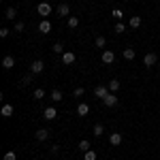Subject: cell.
Masks as SVG:
<instances>
[{
	"label": "cell",
	"instance_id": "1",
	"mask_svg": "<svg viewBox=\"0 0 160 160\" xmlns=\"http://www.w3.org/2000/svg\"><path fill=\"white\" fill-rule=\"evenodd\" d=\"M51 11H53V9H51L49 2H38V4H37V13L41 15V17H45V19L51 15Z\"/></svg>",
	"mask_w": 160,
	"mask_h": 160
},
{
	"label": "cell",
	"instance_id": "2",
	"mask_svg": "<svg viewBox=\"0 0 160 160\" xmlns=\"http://www.w3.org/2000/svg\"><path fill=\"white\" fill-rule=\"evenodd\" d=\"M43 71H45V62L43 60H34L32 64H30V73L32 75H41Z\"/></svg>",
	"mask_w": 160,
	"mask_h": 160
},
{
	"label": "cell",
	"instance_id": "3",
	"mask_svg": "<svg viewBox=\"0 0 160 160\" xmlns=\"http://www.w3.org/2000/svg\"><path fill=\"white\" fill-rule=\"evenodd\" d=\"M160 58L158 56H156V53H145V58H143V64H145V66H156V62H158Z\"/></svg>",
	"mask_w": 160,
	"mask_h": 160
},
{
	"label": "cell",
	"instance_id": "4",
	"mask_svg": "<svg viewBox=\"0 0 160 160\" xmlns=\"http://www.w3.org/2000/svg\"><path fill=\"white\" fill-rule=\"evenodd\" d=\"M100 60H102V64H113V62H115V53H113L111 49H105Z\"/></svg>",
	"mask_w": 160,
	"mask_h": 160
},
{
	"label": "cell",
	"instance_id": "5",
	"mask_svg": "<svg viewBox=\"0 0 160 160\" xmlns=\"http://www.w3.org/2000/svg\"><path fill=\"white\" fill-rule=\"evenodd\" d=\"M75 60H77V56H75L73 51H64V53H62V64L68 66V64H75Z\"/></svg>",
	"mask_w": 160,
	"mask_h": 160
},
{
	"label": "cell",
	"instance_id": "6",
	"mask_svg": "<svg viewBox=\"0 0 160 160\" xmlns=\"http://www.w3.org/2000/svg\"><path fill=\"white\" fill-rule=\"evenodd\" d=\"M102 102H105V107H115V105H118V96H115L113 92H109V94L102 98Z\"/></svg>",
	"mask_w": 160,
	"mask_h": 160
},
{
	"label": "cell",
	"instance_id": "7",
	"mask_svg": "<svg viewBox=\"0 0 160 160\" xmlns=\"http://www.w3.org/2000/svg\"><path fill=\"white\" fill-rule=\"evenodd\" d=\"M38 32H41V34H49L51 32V22L49 19H43V22L38 24Z\"/></svg>",
	"mask_w": 160,
	"mask_h": 160
},
{
	"label": "cell",
	"instance_id": "8",
	"mask_svg": "<svg viewBox=\"0 0 160 160\" xmlns=\"http://www.w3.org/2000/svg\"><path fill=\"white\" fill-rule=\"evenodd\" d=\"M13 66H15V58H13V56H4V58H2V68H4V71H11Z\"/></svg>",
	"mask_w": 160,
	"mask_h": 160
},
{
	"label": "cell",
	"instance_id": "9",
	"mask_svg": "<svg viewBox=\"0 0 160 160\" xmlns=\"http://www.w3.org/2000/svg\"><path fill=\"white\" fill-rule=\"evenodd\" d=\"M34 137H37V141H47L51 137V132L49 130H45V128H38L37 132H34Z\"/></svg>",
	"mask_w": 160,
	"mask_h": 160
},
{
	"label": "cell",
	"instance_id": "10",
	"mask_svg": "<svg viewBox=\"0 0 160 160\" xmlns=\"http://www.w3.org/2000/svg\"><path fill=\"white\" fill-rule=\"evenodd\" d=\"M94 94H96V98H105V96L109 94V88L107 86H96L94 88Z\"/></svg>",
	"mask_w": 160,
	"mask_h": 160
},
{
	"label": "cell",
	"instance_id": "11",
	"mask_svg": "<svg viewBox=\"0 0 160 160\" xmlns=\"http://www.w3.org/2000/svg\"><path fill=\"white\" fill-rule=\"evenodd\" d=\"M43 118H45V120H56V118H58V111H56V107H47V109L43 111Z\"/></svg>",
	"mask_w": 160,
	"mask_h": 160
},
{
	"label": "cell",
	"instance_id": "12",
	"mask_svg": "<svg viewBox=\"0 0 160 160\" xmlns=\"http://www.w3.org/2000/svg\"><path fill=\"white\" fill-rule=\"evenodd\" d=\"M88 113H90V105H88V102H79V105H77V115L86 118Z\"/></svg>",
	"mask_w": 160,
	"mask_h": 160
},
{
	"label": "cell",
	"instance_id": "13",
	"mask_svg": "<svg viewBox=\"0 0 160 160\" xmlns=\"http://www.w3.org/2000/svg\"><path fill=\"white\" fill-rule=\"evenodd\" d=\"M109 143L113 145V148L122 145V135H120V132H111V137H109Z\"/></svg>",
	"mask_w": 160,
	"mask_h": 160
},
{
	"label": "cell",
	"instance_id": "14",
	"mask_svg": "<svg viewBox=\"0 0 160 160\" xmlns=\"http://www.w3.org/2000/svg\"><path fill=\"white\" fill-rule=\"evenodd\" d=\"M56 13H58V15H60V17H66V15H68V13H71V7H68V4H66V2H62L60 7H58V9H56Z\"/></svg>",
	"mask_w": 160,
	"mask_h": 160
},
{
	"label": "cell",
	"instance_id": "15",
	"mask_svg": "<svg viewBox=\"0 0 160 160\" xmlns=\"http://www.w3.org/2000/svg\"><path fill=\"white\" fill-rule=\"evenodd\" d=\"M0 115H2V118H11V115H13V105H2Z\"/></svg>",
	"mask_w": 160,
	"mask_h": 160
},
{
	"label": "cell",
	"instance_id": "16",
	"mask_svg": "<svg viewBox=\"0 0 160 160\" xmlns=\"http://www.w3.org/2000/svg\"><path fill=\"white\" fill-rule=\"evenodd\" d=\"M128 26H130L132 30H135V28H139V26H141V17H139V15H132V17L128 19Z\"/></svg>",
	"mask_w": 160,
	"mask_h": 160
},
{
	"label": "cell",
	"instance_id": "17",
	"mask_svg": "<svg viewBox=\"0 0 160 160\" xmlns=\"http://www.w3.org/2000/svg\"><path fill=\"white\" fill-rule=\"evenodd\" d=\"M4 17H7V19H15V17H17V9H15V7H9V9L4 11Z\"/></svg>",
	"mask_w": 160,
	"mask_h": 160
},
{
	"label": "cell",
	"instance_id": "18",
	"mask_svg": "<svg viewBox=\"0 0 160 160\" xmlns=\"http://www.w3.org/2000/svg\"><path fill=\"white\" fill-rule=\"evenodd\" d=\"M32 98H34V100H41V98H45V90H43V88H37V90L32 92Z\"/></svg>",
	"mask_w": 160,
	"mask_h": 160
},
{
	"label": "cell",
	"instance_id": "19",
	"mask_svg": "<svg viewBox=\"0 0 160 160\" xmlns=\"http://www.w3.org/2000/svg\"><path fill=\"white\" fill-rule=\"evenodd\" d=\"M51 100H53V102H60V100H64V96H62L60 90H51Z\"/></svg>",
	"mask_w": 160,
	"mask_h": 160
},
{
	"label": "cell",
	"instance_id": "20",
	"mask_svg": "<svg viewBox=\"0 0 160 160\" xmlns=\"http://www.w3.org/2000/svg\"><path fill=\"white\" fill-rule=\"evenodd\" d=\"M135 49H132V47H126V49H124V58H126V60H135Z\"/></svg>",
	"mask_w": 160,
	"mask_h": 160
},
{
	"label": "cell",
	"instance_id": "21",
	"mask_svg": "<svg viewBox=\"0 0 160 160\" xmlns=\"http://www.w3.org/2000/svg\"><path fill=\"white\" fill-rule=\"evenodd\" d=\"M111 15H113V19H115V22H122L124 11H122V9H113V11H111Z\"/></svg>",
	"mask_w": 160,
	"mask_h": 160
},
{
	"label": "cell",
	"instance_id": "22",
	"mask_svg": "<svg viewBox=\"0 0 160 160\" xmlns=\"http://www.w3.org/2000/svg\"><path fill=\"white\" fill-rule=\"evenodd\" d=\"M107 88H109V92H118V90H120V81H118V79H111Z\"/></svg>",
	"mask_w": 160,
	"mask_h": 160
},
{
	"label": "cell",
	"instance_id": "23",
	"mask_svg": "<svg viewBox=\"0 0 160 160\" xmlns=\"http://www.w3.org/2000/svg\"><path fill=\"white\" fill-rule=\"evenodd\" d=\"M51 49H53V53H64V45H62V43H53V47H51Z\"/></svg>",
	"mask_w": 160,
	"mask_h": 160
},
{
	"label": "cell",
	"instance_id": "24",
	"mask_svg": "<svg viewBox=\"0 0 160 160\" xmlns=\"http://www.w3.org/2000/svg\"><path fill=\"white\" fill-rule=\"evenodd\" d=\"M102 132H105V126H102V124H96V126H94V137H100Z\"/></svg>",
	"mask_w": 160,
	"mask_h": 160
},
{
	"label": "cell",
	"instance_id": "25",
	"mask_svg": "<svg viewBox=\"0 0 160 160\" xmlns=\"http://www.w3.org/2000/svg\"><path fill=\"white\" fill-rule=\"evenodd\" d=\"M115 32H118V34L126 32V24H124V22H118V24H115Z\"/></svg>",
	"mask_w": 160,
	"mask_h": 160
},
{
	"label": "cell",
	"instance_id": "26",
	"mask_svg": "<svg viewBox=\"0 0 160 160\" xmlns=\"http://www.w3.org/2000/svg\"><path fill=\"white\" fill-rule=\"evenodd\" d=\"M83 160H96V152H94V149H88L86 156H83Z\"/></svg>",
	"mask_w": 160,
	"mask_h": 160
},
{
	"label": "cell",
	"instance_id": "27",
	"mask_svg": "<svg viewBox=\"0 0 160 160\" xmlns=\"http://www.w3.org/2000/svg\"><path fill=\"white\" fill-rule=\"evenodd\" d=\"M79 149L88 152V149H90V141H88V139H81V141H79Z\"/></svg>",
	"mask_w": 160,
	"mask_h": 160
},
{
	"label": "cell",
	"instance_id": "28",
	"mask_svg": "<svg viewBox=\"0 0 160 160\" xmlns=\"http://www.w3.org/2000/svg\"><path fill=\"white\" fill-rule=\"evenodd\" d=\"M94 43H96V47H105V45H107V38H105V37H96Z\"/></svg>",
	"mask_w": 160,
	"mask_h": 160
},
{
	"label": "cell",
	"instance_id": "29",
	"mask_svg": "<svg viewBox=\"0 0 160 160\" xmlns=\"http://www.w3.org/2000/svg\"><path fill=\"white\" fill-rule=\"evenodd\" d=\"M28 83H32V73H30V75H26L24 79H22V88H26Z\"/></svg>",
	"mask_w": 160,
	"mask_h": 160
},
{
	"label": "cell",
	"instance_id": "30",
	"mask_svg": "<svg viewBox=\"0 0 160 160\" xmlns=\"http://www.w3.org/2000/svg\"><path fill=\"white\" fill-rule=\"evenodd\" d=\"M79 26V19L77 17H68V28H77Z\"/></svg>",
	"mask_w": 160,
	"mask_h": 160
},
{
	"label": "cell",
	"instance_id": "31",
	"mask_svg": "<svg viewBox=\"0 0 160 160\" xmlns=\"http://www.w3.org/2000/svg\"><path fill=\"white\" fill-rule=\"evenodd\" d=\"M4 160H17V154H15V152H7V154H4Z\"/></svg>",
	"mask_w": 160,
	"mask_h": 160
},
{
	"label": "cell",
	"instance_id": "32",
	"mask_svg": "<svg viewBox=\"0 0 160 160\" xmlns=\"http://www.w3.org/2000/svg\"><path fill=\"white\" fill-rule=\"evenodd\" d=\"M24 28H26V24H24V22H17L13 30H15V32H24Z\"/></svg>",
	"mask_w": 160,
	"mask_h": 160
},
{
	"label": "cell",
	"instance_id": "33",
	"mask_svg": "<svg viewBox=\"0 0 160 160\" xmlns=\"http://www.w3.org/2000/svg\"><path fill=\"white\" fill-rule=\"evenodd\" d=\"M9 34H11V30H9V28H0V37H2V38H7Z\"/></svg>",
	"mask_w": 160,
	"mask_h": 160
},
{
	"label": "cell",
	"instance_id": "34",
	"mask_svg": "<svg viewBox=\"0 0 160 160\" xmlns=\"http://www.w3.org/2000/svg\"><path fill=\"white\" fill-rule=\"evenodd\" d=\"M73 94H75V96H83V94H86V90H83V88H75Z\"/></svg>",
	"mask_w": 160,
	"mask_h": 160
},
{
	"label": "cell",
	"instance_id": "35",
	"mask_svg": "<svg viewBox=\"0 0 160 160\" xmlns=\"http://www.w3.org/2000/svg\"><path fill=\"white\" fill-rule=\"evenodd\" d=\"M60 152V145H51V154H58Z\"/></svg>",
	"mask_w": 160,
	"mask_h": 160
}]
</instances>
